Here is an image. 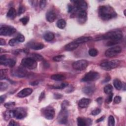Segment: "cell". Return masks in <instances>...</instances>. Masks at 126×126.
Listing matches in <instances>:
<instances>
[{"label":"cell","instance_id":"cell-10","mask_svg":"<svg viewBox=\"0 0 126 126\" xmlns=\"http://www.w3.org/2000/svg\"><path fill=\"white\" fill-rule=\"evenodd\" d=\"M43 115L46 119L52 120L55 116L54 109L51 106H47L43 109Z\"/></svg>","mask_w":126,"mask_h":126},{"label":"cell","instance_id":"cell-16","mask_svg":"<svg viewBox=\"0 0 126 126\" xmlns=\"http://www.w3.org/2000/svg\"><path fill=\"white\" fill-rule=\"evenodd\" d=\"M33 93V90L31 88H25L21 91H20L17 94V96L19 97H25L29 96Z\"/></svg>","mask_w":126,"mask_h":126},{"label":"cell","instance_id":"cell-33","mask_svg":"<svg viewBox=\"0 0 126 126\" xmlns=\"http://www.w3.org/2000/svg\"><path fill=\"white\" fill-rule=\"evenodd\" d=\"M18 41L16 39H11L10 41L8 42V44L10 46H16V45H17L18 44Z\"/></svg>","mask_w":126,"mask_h":126},{"label":"cell","instance_id":"cell-13","mask_svg":"<svg viewBox=\"0 0 126 126\" xmlns=\"http://www.w3.org/2000/svg\"><path fill=\"white\" fill-rule=\"evenodd\" d=\"M0 64L12 68L15 66L16 61L13 59L6 58V55H2L0 57Z\"/></svg>","mask_w":126,"mask_h":126},{"label":"cell","instance_id":"cell-28","mask_svg":"<svg viewBox=\"0 0 126 126\" xmlns=\"http://www.w3.org/2000/svg\"><path fill=\"white\" fill-rule=\"evenodd\" d=\"M57 26L59 29H64L66 26V22L64 19H60L57 22Z\"/></svg>","mask_w":126,"mask_h":126},{"label":"cell","instance_id":"cell-17","mask_svg":"<svg viewBox=\"0 0 126 126\" xmlns=\"http://www.w3.org/2000/svg\"><path fill=\"white\" fill-rule=\"evenodd\" d=\"M92 124V120L89 118L87 119L82 117H78L77 118V125L79 126H85L90 125Z\"/></svg>","mask_w":126,"mask_h":126},{"label":"cell","instance_id":"cell-41","mask_svg":"<svg viewBox=\"0 0 126 126\" xmlns=\"http://www.w3.org/2000/svg\"><path fill=\"white\" fill-rule=\"evenodd\" d=\"M6 69H1L0 71V74H1V79H4L6 78Z\"/></svg>","mask_w":126,"mask_h":126},{"label":"cell","instance_id":"cell-45","mask_svg":"<svg viewBox=\"0 0 126 126\" xmlns=\"http://www.w3.org/2000/svg\"><path fill=\"white\" fill-rule=\"evenodd\" d=\"M25 8L23 6H21L19 8L18 12V14L20 15V14H22L23 13H24L25 12Z\"/></svg>","mask_w":126,"mask_h":126},{"label":"cell","instance_id":"cell-46","mask_svg":"<svg viewBox=\"0 0 126 126\" xmlns=\"http://www.w3.org/2000/svg\"><path fill=\"white\" fill-rule=\"evenodd\" d=\"M46 1H40V6L41 8L43 9L46 7Z\"/></svg>","mask_w":126,"mask_h":126},{"label":"cell","instance_id":"cell-53","mask_svg":"<svg viewBox=\"0 0 126 126\" xmlns=\"http://www.w3.org/2000/svg\"><path fill=\"white\" fill-rule=\"evenodd\" d=\"M104 118H105V117H104V116H103V117H101L100 118H99L98 119H97V120L96 122H97V123L102 122V121H103L104 119Z\"/></svg>","mask_w":126,"mask_h":126},{"label":"cell","instance_id":"cell-34","mask_svg":"<svg viewBox=\"0 0 126 126\" xmlns=\"http://www.w3.org/2000/svg\"><path fill=\"white\" fill-rule=\"evenodd\" d=\"M108 125L109 126H114L115 125V119L112 116H110L108 120Z\"/></svg>","mask_w":126,"mask_h":126},{"label":"cell","instance_id":"cell-55","mask_svg":"<svg viewBox=\"0 0 126 126\" xmlns=\"http://www.w3.org/2000/svg\"><path fill=\"white\" fill-rule=\"evenodd\" d=\"M39 82L37 81H34L33 82H31V83H30V84L31 85H33V86H35V85H37L39 84Z\"/></svg>","mask_w":126,"mask_h":126},{"label":"cell","instance_id":"cell-26","mask_svg":"<svg viewBox=\"0 0 126 126\" xmlns=\"http://www.w3.org/2000/svg\"><path fill=\"white\" fill-rule=\"evenodd\" d=\"M51 78L52 80L55 81H62L66 79V77L64 75L61 74H53L51 76Z\"/></svg>","mask_w":126,"mask_h":126},{"label":"cell","instance_id":"cell-52","mask_svg":"<svg viewBox=\"0 0 126 126\" xmlns=\"http://www.w3.org/2000/svg\"><path fill=\"white\" fill-rule=\"evenodd\" d=\"M6 44V41L3 39H0V45L1 46H4V45Z\"/></svg>","mask_w":126,"mask_h":126},{"label":"cell","instance_id":"cell-48","mask_svg":"<svg viewBox=\"0 0 126 126\" xmlns=\"http://www.w3.org/2000/svg\"><path fill=\"white\" fill-rule=\"evenodd\" d=\"M9 126H18L19 124L17 123H16L15 121L14 120H12L11 121V122L9 123Z\"/></svg>","mask_w":126,"mask_h":126},{"label":"cell","instance_id":"cell-51","mask_svg":"<svg viewBox=\"0 0 126 126\" xmlns=\"http://www.w3.org/2000/svg\"><path fill=\"white\" fill-rule=\"evenodd\" d=\"M44 96H45V93H44V92H42L41 93V94H40V96L39 97V101H41L42 100V99L44 97Z\"/></svg>","mask_w":126,"mask_h":126},{"label":"cell","instance_id":"cell-22","mask_svg":"<svg viewBox=\"0 0 126 126\" xmlns=\"http://www.w3.org/2000/svg\"><path fill=\"white\" fill-rule=\"evenodd\" d=\"M78 46L79 44L75 43L74 41L67 44L65 47V49L67 51H73L76 49Z\"/></svg>","mask_w":126,"mask_h":126},{"label":"cell","instance_id":"cell-56","mask_svg":"<svg viewBox=\"0 0 126 126\" xmlns=\"http://www.w3.org/2000/svg\"><path fill=\"white\" fill-rule=\"evenodd\" d=\"M111 79V77L110 76H107L106 77V78L104 79V80L103 81L104 82H108Z\"/></svg>","mask_w":126,"mask_h":126},{"label":"cell","instance_id":"cell-57","mask_svg":"<svg viewBox=\"0 0 126 126\" xmlns=\"http://www.w3.org/2000/svg\"><path fill=\"white\" fill-rule=\"evenodd\" d=\"M103 100H102V98L100 97V98H98L97 100V102L98 103H100L101 104L102 103Z\"/></svg>","mask_w":126,"mask_h":126},{"label":"cell","instance_id":"cell-3","mask_svg":"<svg viewBox=\"0 0 126 126\" xmlns=\"http://www.w3.org/2000/svg\"><path fill=\"white\" fill-rule=\"evenodd\" d=\"M120 64V61L117 60L111 61H106L102 62L101 67L105 70H110L117 67Z\"/></svg>","mask_w":126,"mask_h":126},{"label":"cell","instance_id":"cell-40","mask_svg":"<svg viewBox=\"0 0 126 126\" xmlns=\"http://www.w3.org/2000/svg\"><path fill=\"white\" fill-rule=\"evenodd\" d=\"M15 105V103L14 102H9V103H5L4 106L6 108H7V109H10V108L13 107Z\"/></svg>","mask_w":126,"mask_h":126},{"label":"cell","instance_id":"cell-43","mask_svg":"<svg viewBox=\"0 0 126 126\" xmlns=\"http://www.w3.org/2000/svg\"><path fill=\"white\" fill-rule=\"evenodd\" d=\"M121 101V97L120 96H116L114 98V103L116 104L119 103Z\"/></svg>","mask_w":126,"mask_h":126},{"label":"cell","instance_id":"cell-58","mask_svg":"<svg viewBox=\"0 0 126 126\" xmlns=\"http://www.w3.org/2000/svg\"><path fill=\"white\" fill-rule=\"evenodd\" d=\"M125 12H126V10H125V11H124V15H126V14H125Z\"/></svg>","mask_w":126,"mask_h":126},{"label":"cell","instance_id":"cell-44","mask_svg":"<svg viewBox=\"0 0 126 126\" xmlns=\"http://www.w3.org/2000/svg\"><path fill=\"white\" fill-rule=\"evenodd\" d=\"M101 112V110L100 109H96L95 110H93L92 112V114L94 116H96L98 115V114H100Z\"/></svg>","mask_w":126,"mask_h":126},{"label":"cell","instance_id":"cell-5","mask_svg":"<svg viewBox=\"0 0 126 126\" xmlns=\"http://www.w3.org/2000/svg\"><path fill=\"white\" fill-rule=\"evenodd\" d=\"M12 117H15L17 119H22L26 117L27 114L26 110L22 107L17 108L15 109L11 110Z\"/></svg>","mask_w":126,"mask_h":126},{"label":"cell","instance_id":"cell-24","mask_svg":"<svg viewBox=\"0 0 126 126\" xmlns=\"http://www.w3.org/2000/svg\"><path fill=\"white\" fill-rule=\"evenodd\" d=\"M16 15V11L15 10V8L13 7H11L7 13V17L9 18L13 19L15 17Z\"/></svg>","mask_w":126,"mask_h":126},{"label":"cell","instance_id":"cell-12","mask_svg":"<svg viewBox=\"0 0 126 126\" xmlns=\"http://www.w3.org/2000/svg\"><path fill=\"white\" fill-rule=\"evenodd\" d=\"M16 31V30L13 27H3L0 29V35L4 36H11L14 34Z\"/></svg>","mask_w":126,"mask_h":126},{"label":"cell","instance_id":"cell-19","mask_svg":"<svg viewBox=\"0 0 126 126\" xmlns=\"http://www.w3.org/2000/svg\"><path fill=\"white\" fill-rule=\"evenodd\" d=\"M14 75L18 77H24L26 75V70L23 68L19 67L14 71Z\"/></svg>","mask_w":126,"mask_h":126},{"label":"cell","instance_id":"cell-31","mask_svg":"<svg viewBox=\"0 0 126 126\" xmlns=\"http://www.w3.org/2000/svg\"><path fill=\"white\" fill-rule=\"evenodd\" d=\"M89 54L92 57H96L98 54V51L95 48H92L89 50Z\"/></svg>","mask_w":126,"mask_h":126},{"label":"cell","instance_id":"cell-14","mask_svg":"<svg viewBox=\"0 0 126 126\" xmlns=\"http://www.w3.org/2000/svg\"><path fill=\"white\" fill-rule=\"evenodd\" d=\"M77 16V20L79 23L84 24L87 19V14L86 11H78Z\"/></svg>","mask_w":126,"mask_h":126},{"label":"cell","instance_id":"cell-27","mask_svg":"<svg viewBox=\"0 0 126 126\" xmlns=\"http://www.w3.org/2000/svg\"><path fill=\"white\" fill-rule=\"evenodd\" d=\"M114 86L115 88L118 90H120L123 88V84L121 81L118 79H116L114 80L113 82Z\"/></svg>","mask_w":126,"mask_h":126},{"label":"cell","instance_id":"cell-11","mask_svg":"<svg viewBox=\"0 0 126 126\" xmlns=\"http://www.w3.org/2000/svg\"><path fill=\"white\" fill-rule=\"evenodd\" d=\"M68 111L67 109H62L60 112L59 113V115L57 117L58 121L59 123L65 124H66L68 122Z\"/></svg>","mask_w":126,"mask_h":126},{"label":"cell","instance_id":"cell-32","mask_svg":"<svg viewBox=\"0 0 126 126\" xmlns=\"http://www.w3.org/2000/svg\"><path fill=\"white\" fill-rule=\"evenodd\" d=\"M68 85H69L68 83L64 82V83H61L59 85H57V86H53V88H55V89H63L65 88L66 87H67L68 86Z\"/></svg>","mask_w":126,"mask_h":126},{"label":"cell","instance_id":"cell-49","mask_svg":"<svg viewBox=\"0 0 126 126\" xmlns=\"http://www.w3.org/2000/svg\"><path fill=\"white\" fill-rule=\"evenodd\" d=\"M74 10V7L73 6L71 5H69L68 6V11L69 12H71Z\"/></svg>","mask_w":126,"mask_h":126},{"label":"cell","instance_id":"cell-25","mask_svg":"<svg viewBox=\"0 0 126 126\" xmlns=\"http://www.w3.org/2000/svg\"><path fill=\"white\" fill-rule=\"evenodd\" d=\"M44 39L47 41H50L54 40L55 38L54 34L52 32H48L46 33L44 35Z\"/></svg>","mask_w":126,"mask_h":126},{"label":"cell","instance_id":"cell-7","mask_svg":"<svg viewBox=\"0 0 126 126\" xmlns=\"http://www.w3.org/2000/svg\"><path fill=\"white\" fill-rule=\"evenodd\" d=\"M122 51V48L120 46H117L108 49L105 53V55L109 58L113 57L119 54Z\"/></svg>","mask_w":126,"mask_h":126},{"label":"cell","instance_id":"cell-18","mask_svg":"<svg viewBox=\"0 0 126 126\" xmlns=\"http://www.w3.org/2000/svg\"><path fill=\"white\" fill-rule=\"evenodd\" d=\"M91 103V100L89 98H82L79 101L78 106L81 109H84V108L87 107Z\"/></svg>","mask_w":126,"mask_h":126},{"label":"cell","instance_id":"cell-47","mask_svg":"<svg viewBox=\"0 0 126 126\" xmlns=\"http://www.w3.org/2000/svg\"><path fill=\"white\" fill-rule=\"evenodd\" d=\"M69 105V102L67 101H65L63 102L61 106H62V109H67V107Z\"/></svg>","mask_w":126,"mask_h":126},{"label":"cell","instance_id":"cell-38","mask_svg":"<svg viewBox=\"0 0 126 126\" xmlns=\"http://www.w3.org/2000/svg\"><path fill=\"white\" fill-rule=\"evenodd\" d=\"M7 88H8V84L7 83L1 82V84H0V90L1 91L6 90Z\"/></svg>","mask_w":126,"mask_h":126},{"label":"cell","instance_id":"cell-37","mask_svg":"<svg viewBox=\"0 0 126 126\" xmlns=\"http://www.w3.org/2000/svg\"><path fill=\"white\" fill-rule=\"evenodd\" d=\"M16 39L19 42H23L25 41V37H24V35L20 34L17 35Z\"/></svg>","mask_w":126,"mask_h":126},{"label":"cell","instance_id":"cell-2","mask_svg":"<svg viewBox=\"0 0 126 126\" xmlns=\"http://www.w3.org/2000/svg\"><path fill=\"white\" fill-rule=\"evenodd\" d=\"M98 15L103 20H109L117 16L113 8L108 6H102L98 8Z\"/></svg>","mask_w":126,"mask_h":126},{"label":"cell","instance_id":"cell-8","mask_svg":"<svg viewBox=\"0 0 126 126\" xmlns=\"http://www.w3.org/2000/svg\"><path fill=\"white\" fill-rule=\"evenodd\" d=\"M88 66V62L85 60H80L74 62L73 67L74 69L77 70H83L87 68Z\"/></svg>","mask_w":126,"mask_h":126},{"label":"cell","instance_id":"cell-54","mask_svg":"<svg viewBox=\"0 0 126 126\" xmlns=\"http://www.w3.org/2000/svg\"><path fill=\"white\" fill-rule=\"evenodd\" d=\"M54 96L56 99H60L62 97V96L61 94H54Z\"/></svg>","mask_w":126,"mask_h":126},{"label":"cell","instance_id":"cell-35","mask_svg":"<svg viewBox=\"0 0 126 126\" xmlns=\"http://www.w3.org/2000/svg\"><path fill=\"white\" fill-rule=\"evenodd\" d=\"M65 58V56L63 55H59L55 56L54 57H53V60L55 62H60L62 61L63 60H64Z\"/></svg>","mask_w":126,"mask_h":126},{"label":"cell","instance_id":"cell-9","mask_svg":"<svg viewBox=\"0 0 126 126\" xmlns=\"http://www.w3.org/2000/svg\"><path fill=\"white\" fill-rule=\"evenodd\" d=\"M74 4V10L76 11H86L87 9V3L84 1H72Z\"/></svg>","mask_w":126,"mask_h":126},{"label":"cell","instance_id":"cell-6","mask_svg":"<svg viewBox=\"0 0 126 126\" xmlns=\"http://www.w3.org/2000/svg\"><path fill=\"white\" fill-rule=\"evenodd\" d=\"M100 75L97 72L94 71H90L87 73L81 81L83 82H91L94 81L100 78Z\"/></svg>","mask_w":126,"mask_h":126},{"label":"cell","instance_id":"cell-39","mask_svg":"<svg viewBox=\"0 0 126 126\" xmlns=\"http://www.w3.org/2000/svg\"><path fill=\"white\" fill-rule=\"evenodd\" d=\"M20 21L24 25H25L29 22V18L28 17H24L20 19Z\"/></svg>","mask_w":126,"mask_h":126},{"label":"cell","instance_id":"cell-20","mask_svg":"<svg viewBox=\"0 0 126 126\" xmlns=\"http://www.w3.org/2000/svg\"><path fill=\"white\" fill-rule=\"evenodd\" d=\"M95 91V87L94 85L87 86L84 87L82 89L83 92L88 96L92 95L94 93Z\"/></svg>","mask_w":126,"mask_h":126},{"label":"cell","instance_id":"cell-21","mask_svg":"<svg viewBox=\"0 0 126 126\" xmlns=\"http://www.w3.org/2000/svg\"><path fill=\"white\" fill-rule=\"evenodd\" d=\"M46 20L50 22H53L55 21V20L56 18V13L52 11H48L46 14Z\"/></svg>","mask_w":126,"mask_h":126},{"label":"cell","instance_id":"cell-15","mask_svg":"<svg viewBox=\"0 0 126 126\" xmlns=\"http://www.w3.org/2000/svg\"><path fill=\"white\" fill-rule=\"evenodd\" d=\"M27 46L30 48L36 50H41L44 47V45L42 43L35 42H29L27 43Z\"/></svg>","mask_w":126,"mask_h":126},{"label":"cell","instance_id":"cell-23","mask_svg":"<svg viewBox=\"0 0 126 126\" xmlns=\"http://www.w3.org/2000/svg\"><path fill=\"white\" fill-rule=\"evenodd\" d=\"M92 39V38L91 37H80V38H78L76 40H75L74 41V42L75 43L78 44H81V43L87 42L90 40H91Z\"/></svg>","mask_w":126,"mask_h":126},{"label":"cell","instance_id":"cell-1","mask_svg":"<svg viewBox=\"0 0 126 126\" xmlns=\"http://www.w3.org/2000/svg\"><path fill=\"white\" fill-rule=\"evenodd\" d=\"M123 34L122 32L119 30L112 31L107 33L101 37L96 39V40H109L107 42V46H112L117 44L123 38Z\"/></svg>","mask_w":126,"mask_h":126},{"label":"cell","instance_id":"cell-4","mask_svg":"<svg viewBox=\"0 0 126 126\" xmlns=\"http://www.w3.org/2000/svg\"><path fill=\"white\" fill-rule=\"evenodd\" d=\"M21 65L24 67L30 69H33L37 67V61L31 57L25 58L22 59Z\"/></svg>","mask_w":126,"mask_h":126},{"label":"cell","instance_id":"cell-42","mask_svg":"<svg viewBox=\"0 0 126 126\" xmlns=\"http://www.w3.org/2000/svg\"><path fill=\"white\" fill-rule=\"evenodd\" d=\"M109 96L107 98V99L106 100V103H110L112 100V98H113V93H110V94H109Z\"/></svg>","mask_w":126,"mask_h":126},{"label":"cell","instance_id":"cell-29","mask_svg":"<svg viewBox=\"0 0 126 126\" xmlns=\"http://www.w3.org/2000/svg\"><path fill=\"white\" fill-rule=\"evenodd\" d=\"M30 57L36 61H40L43 60V57L41 55L38 54H37V53L32 54L31 55Z\"/></svg>","mask_w":126,"mask_h":126},{"label":"cell","instance_id":"cell-36","mask_svg":"<svg viewBox=\"0 0 126 126\" xmlns=\"http://www.w3.org/2000/svg\"><path fill=\"white\" fill-rule=\"evenodd\" d=\"M12 117L11 110H7L4 113V118L6 120H8L10 118Z\"/></svg>","mask_w":126,"mask_h":126},{"label":"cell","instance_id":"cell-30","mask_svg":"<svg viewBox=\"0 0 126 126\" xmlns=\"http://www.w3.org/2000/svg\"><path fill=\"white\" fill-rule=\"evenodd\" d=\"M113 91V87L110 84L106 85L104 88V92L106 94H110Z\"/></svg>","mask_w":126,"mask_h":126},{"label":"cell","instance_id":"cell-50","mask_svg":"<svg viewBox=\"0 0 126 126\" xmlns=\"http://www.w3.org/2000/svg\"><path fill=\"white\" fill-rule=\"evenodd\" d=\"M6 95H3V96H1V97H0V101H1V103H2L6 100Z\"/></svg>","mask_w":126,"mask_h":126}]
</instances>
